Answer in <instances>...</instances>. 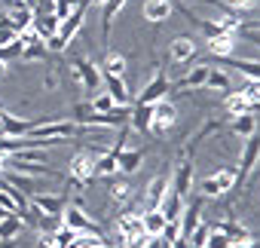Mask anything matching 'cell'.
<instances>
[{
  "label": "cell",
  "instance_id": "35",
  "mask_svg": "<svg viewBox=\"0 0 260 248\" xmlns=\"http://www.w3.org/2000/svg\"><path fill=\"white\" fill-rule=\"evenodd\" d=\"M128 193H132V184H128V181H113L110 184V199L113 202H125Z\"/></svg>",
  "mask_w": 260,
  "mask_h": 248
},
{
  "label": "cell",
  "instance_id": "22",
  "mask_svg": "<svg viewBox=\"0 0 260 248\" xmlns=\"http://www.w3.org/2000/svg\"><path fill=\"white\" fill-rule=\"evenodd\" d=\"M141 221H144V236H162V230L169 224V218L162 214V208H144Z\"/></svg>",
  "mask_w": 260,
  "mask_h": 248
},
{
  "label": "cell",
  "instance_id": "46",
  "mask_svg": "<svg viewBox=\"0 0 260 248\" xmlns=\"http://www.w3.org/2000/svg\"><path fill=\"white\" fill-rule=\"evenodd\" d=\"M257 104H260V95H257Z\"/></svg>",
  "mask_w": 260,
  "mask_h": 248
},
{
  "label": "cell",
  "instance_id": "31",
  "mask_svg": "<svg viewBox=\"0 0 260 248\" xmlns=\"http://www.w3.org/2000/svg\"><path fill=\"white\" fill-rule=\"evenodd\" d=\"M116 172H119L116 169V157L110 150H101L95 157V175H116Z\"/></svg>",
  "mask_w": 260,
  "mask_h": 248
},
{
  "label": "cell",
  "instance_id": "25",
  "mask_svg": "<svg viewBox=\"0 0 260 248\" xmlns=\"http://www.w3.org/2000/svg\"><path fill=\"white\" fill-rule=\"evenodd\" d=\"M230 132L236 135V138H251V135H257V119H254V113H242V116H233V122H230Z\"/></svg>",
  "mask_w": 260,
  "mask_h": 248
},
{
  "label": "cell",
  "instance_id": "20",
  "mask_svg": "<svg viewBox=\"0 0 260 248\" xmlns=\"http://www.w3.org/2000/svg\"><path fill=\"white\" fill-rule=\"evenodd\" d=\"M122 7H125V0H104V4H101V37H104V43H107L113 19L122 13Z\"/></svg>",
  "mask_w": 260,
  "mask_h": 248
},
{
  "label": "cell",
  "instance_id": "42",
  "mask_svg": "<svg viewBox=\"0 0 260 248\" xmlns=\"http://www.w3.org/2000/svg\"><path fill=\"white\" fill-rule=\"evenodd\" d=\"M0 138H4V107H0Z\"/></svg>",
  "mask_w": 260,
  "mask_h": 248
},
{
  "label": "cell",
  "instance_id": "40",
  "mask_svg": "<svg viewBox=\"0 0 260 248\" xmlns=\"http://www.w3.org/2000/svg\"><path fill=\"white\" fill-rule=\"evenodd\" d=\"M245 37H248V40H251V43H257V46H260V34H257V31H248V34H245Z\"/></svg>",
  "mask_w": 260,
  "mask_h": 248
},
{
  "label": "cell",
  "instance_id": "39",
  "mask_svg": "<svg viewBox=\"0 0 260 248\" xmlns=\"http://www.w3.org/2000/svg\"><path fill=\"white\" fill-rule=\"evenodd\" d=\"M37 248H58V242H55V236H52V233L40 230V233H37Z\"/></svg>",
  "mask_w": 260,
  "mask_h": 248
},
{
  "label": "cell",
  "instance_id": "29",
  "mask_svg": "<svg viewBox=\"0 0 260 248\" xmlns=\"http://www.w3.org/2000/svg\"><path fill=\"white\" fill-rule=\"evenodd\" d=\"M101 74H110V77H122L125 74V58L119 52H107L104 61H101Z\"/></svg>",
  "mask_w": 260,
  "mask_h": 248
},
{
  "label": "cell",
  "instance_id": "28",
  "mask_svg": "<svg viewBox=\"0 0 260 248\" xmlns=\"http://www.w3.org/2000/svg\"><path fill=\"white\" fill-rule=\"evenodd\" d=\"M220 4L233 13V16H251L260 10V0H220Z\"/></svg>",
  "mask_w": 260,
  "mask_h": 248
},
{
  "label": "cell",
  "instance_id": "16",
  "mask_svg": "<svg viewBox=\"0 0 260 248\" xmlns=\"http://www.w3.org/2000/svg\"><path fill=\"white\" fill-rule=\"evenodd\" d=\"M172 0H144V19L150 22V25H162V22H169V16H172Z\"/></svg>",
  "mask_w": 260,
  "mask_h": 248
},
{
  "label": "cell",
  "instance_id": "33",
  "mask_svg": "<svg viewBox=\"0 0 260 248\" xmlns=\"http://www.w3.org/2000/svg\"><path fill=\"white\" fill-rule=\"evenodd\" d=\"M89 104H92V110H95V113H110V110H116V104H113V98H110L107 92H98Z\"/></svg>",
  "mask_w": 260,
  "mask_h": 248
},
{
  "label": "cell",
  "instance_id": "7",
  "mask_svg": "<svg viewBox=\"0 0 260 248\" xmlns=\"http://www.w3.org/2000/svg\"><path fill=\"white\" fill-rule=\"evenodd\" d=\"M169 89H172V83H169V77L162 74V71H156L153 77H150V83L141 89V95H138V101L141 104H156V101H162V98H169Z\"/></svg>",
  "mask_w": 260,
  "mask_h": 248
},
{
  "label": "cell",
  "instance_id": "9",
  "mask_svg": "<svg viewBox=\"0 0 260 248\" xmlns=\"http://www.w3.org/2000/svg\"><path fill=\"white\" fill-rule=\"evenodd\" d=\"M257 163H260V135H251V138H245V147H242L239 178H242V181H248V178H251V172L257 169Z\"/></svg>",
  "mask_w": 260,
  "mask_h": 248
},
{
  "label": "cell",
  "instance_id": "43",
  "mask_svg": "<svg viewBox=\"0 0 260 248\" xmlns=\"http://www.w3.org/2000/svg\"><path fill=\"white\" fill-rule=\"evenodd\" d=\"M89 4H98V7H101V4H104V0H83V7H89Z\"/></svg>",
  "mask_w": 260,
  "mask_h": 248
},
{
  "label": "cell",
  "instance_id": "15",
  "mask_svg": "<svg viewBox=\"0 0 260 248\" xmlns=\"http://www.w3.org/2000/svg\"><path fill=\"white\" fill-rule=\"evenodd\" d=\"M223 107H226V113H230V116H242V113H254V110H257V104H254L242 89H236V92L230 89V92H226V98H223Z\"/></svg>",
  "mask_w": 260,
  "mask_h": 248
},
{
  "label": "cell",
  "instance_id": "26",
  "mask_svg": "<svg viewBox=\"0 0 260 248\" xmlns=\"http://www.w3.org/2000/svg\"><path fill=\"white\" fill-rule=\"evenodd\" d=\"M25 221L22 214H7V218H0V242H13L19 233H22Z\"/></svg>",
  "mask_w": 260,
  "mask_h": 248
},
{
  "label": "cell",
  "instance_id": "32",
  "mask_svg": "<svg viewBox=\"0 0 260 248\" xmlns=\"http://www.w3.org/2000/svg\"><path fill=\"white\" fill-rule=\"evenodd\" d=\"M101 245H104L101 233H77V239H74L71 248H101Z\"/></svg>",
  "mask_w": 260,
  "mask_h": 248
},
{
  "label": "cell",
  "instance_id": "8",
  "mask_svg": "<svg viewBox=\"0 0 260 248\" xmlns=\"http://www.w3.org/2000/svg\"><path fill=\"white\" fill-rule=\"evenodd\" d=\"M116 233H119V236H125V242H128V245H135V242L144 236L141 211H125V214H119V221H116Z\"/></svg>",
  "mask_w": 260,
  "mask_h": 248
},
{
  "label": "cell",
  "instance_id": "12",
  "mask_svg": "<svg viewBox=\"0 0 260 248\" xmlns=\"http://www.w3.org/2000/svg\"><path fill=\"white\" fill-rule=\"evenodd\" d=\"M31 205H34L37 214L61 218V211H64V196H55V193H34V196H31Z\"/></svg>",
  "mask_w": 260,
  "mask_h": 248
},
{
  "label": "cell",
  "instance_id": "41",
  "mask_svg": "<svg viewBox=\"0 0 260 248\" xmlns=\"http://www.w3.org/2000/svg\"><path fill=\"white\" fill-rule=\"evenodd\" d=\"M10 74V61H0V77H7Z\"/></svg>",
  "mask_w": 260,
  "mask_h": 248
},
{
  "label": "cell",
  "instance_id": "36",
  "mask_svg": "<svg viewBox=\"0 0 260 248\" xmlns=\"http://www.w3.org/2000/svg\"><path fill=\"white\" fill-rule=\"evenodd\" d=\"M80 7H83V0H55V10H52V13H55L58 19H68V16H71L74 10H80Z\"/></svg>",
  "mask_w": 260,
  "mask_h": 248
},
{
  "label": "cell",
  "instance_id": "14",
  "mask_svg": "<svg viewBox=\"0 0 260 248\" xmlns=\"http://www.w3.org/2000/svg\"><path fill=\"white\" fill-rule=\"evenodd\" d=\"M196 40L193 37H175L172 40V46H169V55H172V61H178V65H190L193 58H196Z\"/></svg>",
  "mask_w": 260,
  "mask_h": 248
},
{
  "label": "cell",
  "instance_id": "34",
  "mask_svg": "<svg viewBox=\"0 0 260 248\" xmlns=\"http://www.w3.org/2000/svg\"><path fill=\"white\" fill-rule=\"evenodd\" d=\"M52 236H55L58 248H71V245H74V239H77V230H71L68 224H61V227H58V230H55Z\"/></svg>",
  "mask_w": 260,
  "mask_h": 248
},
{
  "label": "cell",
  "instance_id": "38",
  "mask_svg": "<svg viewBox=\"0 0 260 248\" xmlns=\"http://www.w3.org/2000/svg\"><path fill=\"white\" fill-rule=\"evenodd\" d=\"M135 245H141V248H166V242H162V236H141Z\"/></svg>",
  "mask_w": 260,
  "mask_h": 248
},
{
  "label": "cell",
  "instance_id": "11",
  "mask_svg": "<svg viewBox=\"0 0 260 248\" xmlns=\"http://www.w3.org/2000/svg\"><path fill=\"white\" fill-rule=\"evenodd\" d=\"M101 83H104V92L113 98L116 107H132V92H128L125 80L122 77H110V74H101Z\"/></svg>",
  "mask_w": 260,
  "mask_h": 248
},
{
  "label": "cell",
  "instance_id": "10",
  "mask_svg": "<svg viewBox=\"0 0 260 248\" xmlns=\"http://www.w3.org/2000/svg\"><path fill=\"white\" fill-rule=\"evenodd\" d=\"M61 224H68V227L77 230V233H101V230L92 224V218H89L80 205H64V211H61Z\"/></svg>",
  "mask_w": 260,
  "mask_h": 248
},
{
  "label": "cell",
  "instance_id": "30",
  "mask_svg": "<svg viewBox=\"0 0 260 248\" xmlns=\"http://www.w3.org/2000/svg\"><path fill=\"white\" fill-rule=\"evenodd\" d=\"M205 86L214 89V92H230V74L220 71V68H211L208 77H205Z\"/></svg>",
  "mask_w": 260,
  "mask_h": 248
},
{
  "label": "cell",
  "instance_id": "44",
  "mask_svg": "<svg viewBox=\"0 0 260 248\" xmlns=\"http://www.w3.org/2000/svg\"><path fill=\"white\" fill-rule=\"evenodd\" d=\"M7 214H13V211H7V208H4V205H0V218H7Z\"/></svg>",
  "mask_w": 260,
  "mask_h": 248
},
{
  "label": "cell",
  "instance_id": "24",
  "mask_svg": "<svg viewBox=\"0 0 260 248\" xmlns=\"http://www.w3.org/2000/svg\"><path fill=\"white\" fill-rule=\"evenodd\" d=\"M223 68H230V71H239V74H245L248 80H260V61H248V58H217Z\"/></svg>",
  "mask_w": 260,
  "mask_h": 248
},
{
  "label": "cell",
  "instance_id": "18",
  "mask_svg": "<svg viewBox=\"0 0 260 248\" xmlns=\"http://www.w3.org/2000/svg\"><path fill=\"white\" fill-rule=\"evenodd\" d=\"M199 218H202V199H196L193 205H187V202H184V211H181V221H178V224H181V236H184V239H187L199 224H202Z\"/></svg>",
  "mask_w": 260,
  "mask_h": 248
},
{
  "label": "cell",
  "instance_id": "5",
  "mask_svg": "<svg viewBox=\"0 0 260 248\" xmlns=\"http://www.w3.org/2000/svg\"><path fill=\"white\" fill-rule=\"evenodd\" d=\"M193 157L187 153V157H181V163H178V169H175V175H172V190L181 196V199H187L190 193H193Z\"/></svg>",
  "mask_w": 260,
  "mask_h": 248
},
{
  "label": "cell",
  "instance_id": "45",
  "mask_svg": "<svg viewBox=\"0 0 260 248\" xmlns=\"http://www.w3.org/2000/svg\"><path fill=\"white\" fill-rule=\"evenodd\" d=\"M101 248H113V245H107V242H104V245H101Z\"/></svg>",
  "mask_w": 260,
  "mask_h": 248
},
{
  "label": "cell",
  "instance_id": "17",
  "mask_svg": "<svg viewBox=\"0 0 260 248\" xmlns=\"http://www.w3.org/2000/svg\"><path fill=\"white\" fill-rule=\"evenodd\" d=\"M166 193H169V178H166V175H156V178L147 184V190H144V205H147V208H159L162 199H166Z\"/></svg>",
  "mask_w": 260,
  "mask_h": 248
},
{
  "label": "cell",
  "instance_id": "37",
  "mask_svg": "<svg viewBox=\"0 0 260 248\" xmlns=\"http://www.w3.org/2000/svg\"><path fill=\"white\" fill-rule=\"evenodd\" d=\"M205 248H230V239L220 233V230H208V239H205Z\"/></svg>",
  "mask_w": 260,
  "mask_h": 248
},
{
  "label": "cell",
  "instance_id": "13",
  "mask_svg": "<svg viewBox=\"0 0 260 248\" xmlns=\"http://www.w3.org/2000/svg\"><path fill=\"white\" fill-rule=\"evenodd\" d=\"M150 122H153V104H132V113H128V126H132L138 135H150Z\"/></svg>",
  "mask_w": 260,
  "mask_h": 248
},
{
  "label": "cell",
  "instance_id": "23",
  "mask_svg": "<svg viewBox=\"0 0 260 248\" xmlns=\"http://www.w3.org/2000/svg\"><path fill=\"white\" fill-rule=\"evenodd\" d=\"M7 184H10V187H16V190H22L25 196H34V193H43V181H37V178H28L25 172H22V175H16V172H10V175H7Z\"/></svg>",
  "mask_w": 260,
  "mask_h": 248
},
{
  "label": "cell",
  "instance_id": "4",
  "mask_svg": "<svg viewBox=\"0 0 260 248\" xmlns=\"http://www.w3.org/2000/svg\"><path fill=\"white\" fill-rule=\"evenodd\" d=\"M68 172H71V181H77L80 187H86L89 181H95V178H98V175H95V157H92V153H86V150H80V153L71 160Z\"/></svg>",
  "mask_w": 260,
  "mask_h": 248
},
{
  "label": "cell",
  "instance_id": "21",
  "mask_svg": "<svg viewBox=\"0 0 260 248\" xmlns=\"http://www.w3.org/2000/svg\"><path fill=\"white\" fill-rule=\"evenodd\" d=\"M236 40L239 34H217V37H208V52L214 58H230L233 49H236Z\"/></svg>",
  "mask_w": 260,
  "mask_h": 248
},
{
  "label": "cell",
  "instance_id": "6",
  "mask_svg": "<svg viewBox=\"0 0 260 248\" xmlns=\"http://www.w3.org/2000/svg\"><path fill=\"white\" fill-rule=\"evenodd\" d=\"M4 4H7V19H10V25H13L19 34L34 25V10L25 4V0H4Z\"/></svg>",
  "mask_w": 260,
  "mask_h": 248
},
{
  "label": "cell",
  "instance_id": "19",
  "mask_svg": "<svg viewBox=\"0 0 260 248\" xmlns=\"http://www.w3.org/2000/svg\"><path fill=\"white\" fill-rule=\"evenodd\" d=\"M141 163H144V150H132V147H122V150L116 153V169H119L122 175H135Z\"/></svg>",
  "mask_w": 260,
  "mask_h": 248
},
{
  "label": "cell",
  "instance_id": "27",
  "mask_svg": "<svg viewBox=\"0 0 260 248\" xmlns=\"http://www.w3.org/2000/svg\"><path fill=\"white\" fill-rule=\"evenodd\" d=\"M208 65H199V68H193L184 80H178V89H199V86H205V77H208Z\"/></svg>",
  "mask_w": 260,
  "mask_h": 248
},
{
  "label": "cell",
  "instance_id": "2",
  "mask_svg": "<svg viewBox=\"0 0 260 248\" xmlns=\"http://www.w3.org/2000/svg\"><path fill=\"white\" fill-rule=\"evenodd\" d=\"M175 126H178V107H175L169 98L156 101V104H153V122H150V132H153V135H166V132H172Z\"/></svg>",
  "mask_w": 260,
  "mask_h": 248
},
{
  "label": "cell",
  "instance_id": "1",
  "mask_svg": "<svg viewBox=\"0 0 260 248\" xmlns=\"http://www.w3.org/2000/svg\"><path fill=\"white\" fill-rule=\"evenodd\" d=\"M236 184H239V172L223 166V169L211 172L208 178H202L199 190H202V199H217V196H226V193H230Z\"/></svg>",
  "mask_w": 260,
  "mask_h": 248
},
{
  "label": "cell",
  "instance_id": "3",
  "mask_svg": "<svg viewBox=\"0 0 260 248\" xmlns=\"http://www.w3.org/2000/svg\"><path fill=\"white\" fill-rule=\"evenodd\" d=\"M71 68H74V77L83 83V89H86L89 95L101 86V68H98L95 61H89V58H83V55H74V58H71Z\"/></svg>",
  "mask_w": 260,
  "mask_h": 248
}]
</instances>
